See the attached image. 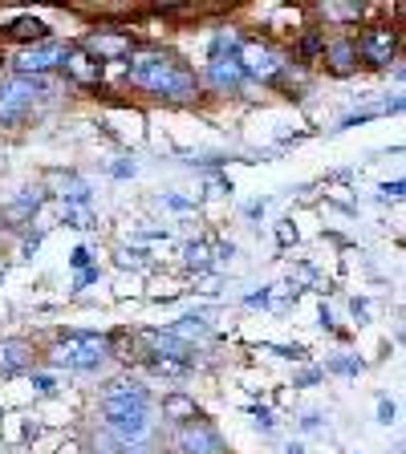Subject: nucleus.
Wrapping results in <instances>:
<instances>
[{
    "instance_id": "1a4fd4ad",
    "label": "nucleus",
    "mask_w": 406,
    "mask_h": 454,
    "mask_svg": "<svg viewBox=\"0 0 406 454\" xmlns=\"http://www.w3.org/2000/svg\"><path fill=\"white\" fill-rule=\"evenodd\" d=\"M82 53H90L94 61H118V57L131 53V37H123V33H94V37H85Z\"/></svg>"
},
{
    "instance_id": "6ab92c4d",
    "label": "nucleus",
    "mask_w": 406,
    "mask_h": 454,
    "mask_svg": "<svg viewBox=\"0 0 406 454\" xmlns=\"http://www.w3.org/2000/svg\"><path fill=\"white\" fill-rule=\"evenodd\" d=\"M69 264L82 268V272H85V264H90V247H74V255H69Z\"/></svg>"
},
{
    "instance_id": "423d86ee",
    "label": "nucleus",
    "mask_w": 406,
    "mask_h": 454,
    "mask_svg": "<svg viewBox=\"0 0 406 454\" xmlns=\"http://www.w3.org/2000/svg\"><path fill=\"white\" fill-rule=\"evenodd\" d=\"M236 61H240V69H244V77H256V82H273L284 69V57L276 53L273 45H244L236 53Z\"/></svg>"
},
{
    "instance_id": "5701e85b",
    "label": "nucleus",
    "mask_w": 406,
    "mask_h": 454,
    "mask_svg": "<svg viewBox=\"0 0 406 454\" xmlns=\"http://www.w3.org/2000/svg\"><path fill=\"white\" fill-rule=\"evenodd\" d=\"M114 175H118V179H126V175H134V162H118V167H114Z\"/></svg>"
},
{
    "instance_id": "6e6552de",
    "label": "nucleus",
    "mask_w": 406,
    "mask_h": 454,
    "mask_svg": "<svg viewBox=\"0 0 406 454\" xmlns=\"http://www.w3.org/2000/svg\"><path fill=\"white\" fill-rule=\"evenodd\" d=\"M358 49L370 66H390V57H394V49H398V33L394 28H370Z\"/></svg>"
},
{
    "instance_id": "4be33fe9",
    "label": "nucleus",
    "mask_w": 406,
    "mask_h": 454,
    "mask_svg": "<svg viewBox=\"0 0 406 454\" xmlns=\"http://www.w3.org/2000/svg\"><path fill=\"white\" fill-rule=\"evenodd\" d=\"M33 386H37V394H53V378H45V373L33 378Z\"/></svg>"
},
{
    "instance_id": "0eeeda50",
    "label": "nucleus",
    "mask_w": 406,
    "mask_h": 454,
    "mask_svg": "<svg viewBox=\"0 0 406 454\" xmlns=\"http://www.w3.org/2000/svg\"><path fill=\"white\" fill-rule=\"evenodd\" d=\"M179 454H224V438L208 422H187L179 430Z\"/></svg>"
},
{
    "instance_id": "dca6fc26",
    "label": "nucleus",
    "mask_w": 406,
    "mask_h": 454,
    "mask_svg": "<svg viewBox=\"0 0 406 454\" xmlns=\"http://www.w3.org/2000/svg\"><path fill=\"white\" fill-rule=\"evenodd\" d=\"M163 410H167V414H179V418H195V402H187V397H167Z\"/></svg>"
},
{
    "instance_id": "4468645a",
    "label": "nucleus",
    "mask_w": 406,
    "mask_h": 454,
    "mask_svg": "<svg viewBox=\"0 0 406 454\" xmlns=\"http://www.w3.org/2000/svg\"><path fill=\"white\" fill-rule=\"evenodd\" d=\"M9 33H12V37H20V41H37V45H41V41L49 37V25H45V20H37V17H17L9 25Z\"/></svg>"
},
{
    "instance_id": "412c9836",
    "label": "nucleus",
    "mask_w": 406,
    "mask_h": 454,
    "mask_svg": "<svg viewBox=\"0 0 406 454\" xmlns=\"http://www.w3.org/2000/svg\"><path fill=\"white\" fill-rule=\"evenodd\" d=\"M94 280H98V268H85V272L77 276V284H74V288H85V284H94Z\"/></svg>"
},
{
    "instance_id": "f03ea898",
    "label": "nucleus",
    "mask_w": 406,
    "mask_h": 454,
    "mask_svg": "<svg viewBox=\"0 0 406 454\" xmlns=\"http://www.w3.org/2000/svg\"><path fill=\"white\" fill-rule=\"evenodd\" d=\"M102 418L123 442H139L151 434V406H147V389L134 381H114L102 397Z\"/></svg>"
},
{
    "instance_id": "a878e982",
    "label": "nucleus",
    "mask_w": 406,
    "mask_h": 454,
    "mask_svg": "<svg viewBox=\"0 0 406 454\" xmlns=\"http://www.w3.org/2000/svg\"><path fill=\"white\" fill-rule=\"evenodd\" d=\"M289 454H301V446H293V450H289Z\"/></svg>"
},
{
    "instance_id": "ddd939ff",
    "label": "nucleus",
    "mask_w": 406,
    "mask_h": 454,
    "mask_svg": "<svg viewBox=\"0 0 406 454\" xmlns=\"http://www.w3.org/2000/svg\"><path fill=\"white\" fill-rule=\"evenodd\" d=\"M325 57H330V69H333V74L346 77L354 69V61H358V45H354V41H333Z\"/></svg>"
},
{
    "instance_id": "b1692460",
    "label": "nucleus",
    "mask_w": 406,
    "mask_h": 454,
    "mask_svg": "<svg viewBox=\"0 0 406 454\" xmlns=\"http://www.w3.org/2000/svg\"><path fill=\"white\" fill-rule=\"evenodd\" d=\"M382 191H386V195H402V179H394V183H386V187H382Z\"/></svg>"
},
{
    "instance_id": "9d476101",
    "label": "nucleus",
    "mask_w": 406,
    "mask_h": 454,
    "mask_svg": "<svg viewBox=\"0 0 406 454\" xmlns=\"http://www.w3.org/2000/svg\"><path fill=\"white\" fill-rule=\"evenodd\" d=\"M208 82L216 85L219 94H236L240 85H244V69H240L236 57H216L208 66Z\"/></svg>"
},
{
    "instance_id": "7ed1b4c3",
    "label": "nucleus",
    "mask_w": 406,
    "mask_h": 454,
    "mask_svg": "<svg viewBox=\"0 0 406 454\" xmlns=\"http://www.w3.org/2000/svg\"><path fill=\"white\" fill-rule=\"evenodd\" d=\"M106 345L110 340L98 337V333H74L66 337L61 345L53 349V365H66V369H98L106 357Z\"/></svg>"
},
{
    "instance_id": "393cba45",
    "label": "nucleus",
    "mask_w": 406,
    "mask_h": 454,
    "mask_svg": "<svg viewBox=\"0 0 406 454\" xmlns=\"http://www.w3.org/2000/svg\"><path fill=\"white\" fill-rule=\"evenodd\" d=\"M317 378H322V373H317V369H309V373H301V381H297V386H313Z\"/></svg>"
},
{
    "instance_id": "a211bd4d",
    "label": "nucleus",
    "mask_w": 406,
    "mask_h": 454,
    "mask_svg": "<svg viewBox=\"0 0 406 454\" xmlns=\"http://www.w3.org/2000/svg\"><path fill=\"white\" fill-rule=\"evenodd\" d=\"M330 369H333V373H358L362 361H354V357H333Z\"/></svg>"
},
{
    "instance_id": "f257e3e1",
    "label": "nucleus",
    "mask_w": 406,
    "mask_h": 454,
    "mask_svg": "<svg viewBox=\"0 0 406 454\" xmlns=\"http://www.w3.org/2000/svg\"><path fill=\"white\" fill-rule=\"evenodd\" d=\"M131 82L142 85L147 94L171 98V102H187V98H195V90H199L195 74L171 53H139L131 61Z\"/></svg>"
},
{
    "instance_id": "20e7f679",
    "label": "nucleus",
    "mask_w": 406,
    "mask_h": 454,
    "mask_svg": "<svg viewBox=\"0 0 406 454\" xmlns=\"http://www.w3.org/2000/svg\"><path fill=\"white\" fill-rule=\"evenodd\" d=\"M45 94V82L41 77H12V82H0V122L17 126L28 114V106Z\"/></svg>"
},
{
    "instance_id": "bb28decb",
    "label": "nucleus",
    "mask_w": 406,
    "mask_h": 454,
    "mask_svg": "<svg viewBox=\"0 0 406 454\" xmlns=\"http://www.w3.org/2000/svg\"><path fill=\"white\" fill-rule=\"evenodd\" d=\"M131 454H142V450H131Z\"/></svg>"
},
{
    "instance_id": "9b49d317",
    "label": "nucleus",
    "mask_w": 406,
    "mask_h": 454,
    "mask_svg": "<svg viewBox=\"0 0 406 454\" xmlns=\"http://www.w3.org/2000/svg\"><path fill=\"white\" fill-rule=\"evenodd\" d=\"M33 353H28L25 340H0V378H17L25 373Z\"/></svg>"
},
{
    "instance_id": "39448f33",
    "label": "nucleus",
    "mask_w": 406,
    "mask_h": 454,
    "mask_svg": "<svg viewBox=\"0 0 406 454\" xmlns=\"http://www.w3.org/2000/svg\"><path fill=\"white\" fill-rule=\"evenodd\" d=\"M66 57H69L66 45H57V41H41L37 49H25V53L17 57V77H41V74H49V69L66 66Z\"/></svg>"
},
{
    "instance_id": "aec40b11",
    "label": "nucleus",
    "mask_w": 406,
    "mask_h": 454,
    "mask_svg": "<svg viewBox=\"0 0 406 454\" xmlns=\"http://www.w3.org/2000/svg\"><path fill=\"white\" fill-rule=\"evenodd\" d=\"M394 414H398V410H394V402H382V406H378V422H394Z\"/></svg>"
},
{
    "instance_id": "2eb2a0df",
    "label": "nucleus",
    "mask_w": 406,
    "mask_h": 454,
    "mask_svg": "<svg viewBox=\"0 0 406 454\" xmlns=\"http://www.w3.org/2000/svg\"><path fill=\"white\" fill-rule=\"evenodd\" d=\"M61 215H66V223L69 227H98V219H94V211L85 207V203H66V211H61Z\"/></svg>"
},
{
    "instance_id": "f8f14e48",
    "label": "nucleus",
    "mask_w": 406,
    "mask_h": 454,
    "mask_svg": "<svg viewBox=\"0 0 406 454\" xmlns=\"http://www.w3.org/2000/svg\"><path fill=\"white\" fill-rule=\"evenodd\" d=\"M66 69L74 82H82V85H94L98 77H102V61H94L90 53H82V49H69V57H66Z\"/></svg>"
},
{
    "instance_id": "f3484780",
    "label": "nucleus",
    "mask_w": 406,
    "mask_h": 454,
    "mask_svg": "<svg viewBox=\"0 0 406 454\" xmlns=\"http://www.w3.org/2000/svg\"><path fill=\"white\" fill-rule=\"evenodd\" d=\"M187 264L191 268H203V264H208V244H203V239H199V244H187Z\"/></svg>"
}]
</instances>
